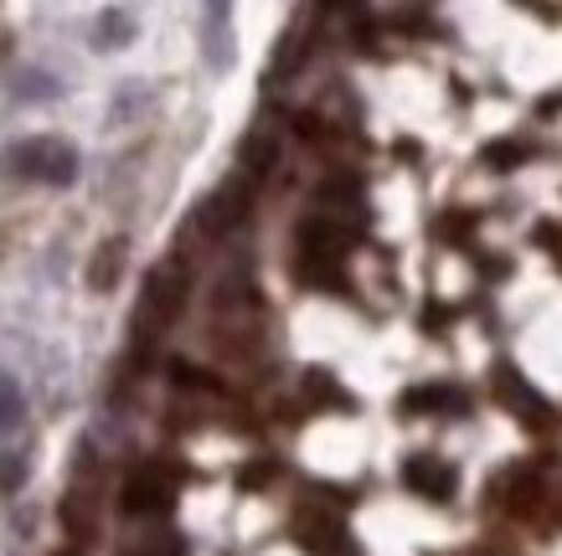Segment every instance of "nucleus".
Wrapping results in <instances>:
<instances>
[{"mask_svg":"<svg viewBox=\"0 0 562 556\" xmlns=\"http://www.w3.org/2000/svg\"><path fill=\"white\" fill-rule=\"evenodd\" d=\"M187 288H191V279L181 263H155L145 273V288H139V304H135V336L139 340L166 336L176 325V315L187 309Z\"/></svg>","mask_w":562,"mask_h":556,"instance_id":"f257e3e1","label":"nucleus"},{"mask_svg":"<svg viewBox=\"0 0 562 556\" xmlns=\"http://www.w3.org/2000/svg\"><path fill=\"white\" fill-rule=\"evenodd\" d=\"M5 170H11L16 181L72 185V181H78V150H72L68 139L36 135V139H21V145H11V155H5Z\"/></svg>","mask_w":562,"mask_h":556,"instance_id":"f03ea898","label":"nucleus"},{"mask_svg":"<svg viewBox=\"0 0 562 556\" xmlns=\"http://www.w3.org/2000/svg\"><path fill=\"white\" fill-rule=\"evenodd\" d=\"M491 387H495V397H501V407H506V412H512L521 428H531V433H558V428H562L558 407L547 402L542 392L531 387V382L512 366V361H495Z\"/></svg>","mask_w":562,"mask_h":556,"instance_id":"7ed1b4c3","label":"nucleus"},{"mask_svg":"<svg viewBox=\"0 0 562 556\" xmlns=\"http://www.w3.org/2000/svg\"><path fill=\"white\" fill-rule=\"evenodd\" d=\"M248 206H254V175H233V181H222L217 191H212V202L196 212L202 217V227L212 237H222V232H233L243 217H248Z\"/></svg>","mask_w":562,"mask_h":556,"instance_id":"20e7f679","label":"nucleus"},{"mask_svg":"<svg viewBox=\"0 0 562 556\" xmlns=\"http://www.w3.org/2000/svg\"><path fill=\"white\" fill-rule=\"evenodd\" d=\"M176 500V479L160 464H139L130 479H124V510L130 515H166Z\"/></svg>","mask_w":562,"mask_h":556,"instance_id":"39448f33","label":"nucleus"},{"mask_svg":"<svg viewBox=\"0 0 562 556\" xmlns=\"http://www.w3.org/2000/svg\"><path fill=\"white\" fill-rule=\"evenodd\" d=\"M294 536H300V546L315 552V556H346L351 552V541H346V521L341 515H325V510H300Z\"/></svg>","mask_w":562,"mask_h":556,"instance_id":"423d86ee","label":"nucleus"},{"mask_svg":"<svg viewBox=\"0 0 562 556\" xmlns=\"http://www.w3.org/2000/svg\"><path fill=\"white\" fill-rule=\"evenodd\" d=\"M403 479H408L413 495H424V500H439V506H449V500H454V489H460V474L449 469L443 458H434V454L408 458Z\"/></svg>","mask_w":562,"mask_h":556,"instance_id":"0eeeda50","label":"nucleus"},{"mask_svg":"<svg viewBox=\"0 0 562 556\" xmlns=\"http://www.w3.org/2000/svg\"><path fill=\"white\" fill-rule=\"evenodd\" d=\"M227 16H233V0H206V63L212 68H233V26H227Z\"/></svg>","mask_w":562,"mask_h":556,"instance_id":"6e6552de","label":"nucleus"},{"mask_svg":"<svg viewBox=\"0 0 562 556\" xmlns=\"http://www.w3.org/2000/svg\"><path fill=\"white\" fill-rule=\"evenodd\" d=\"M124 258H130V242H124V237H109V242H103L99 253L88 258V288H99V294H109V288L120 284Z\"/></svg>","mask_w":562,"mask_h":556,"instance_id":"1a4fd4ad","label":"nucleus"},{"mask_svg":"<svg viewBox=\"0 0 562 556\" xmlns=\"http://www.w3.org/2000/svg\"><path fill=\"white\" fill-rule=\"evenodd\" d=\"M273 160H279V135L273 129H254V135L243 139V175L263 181L273 170Z\"/></svg>","mask_w":562,"mask_h":556,"instance_id":"9d476101","label":"nucleus"},{"mask_svg":"<svg viewBox=\"0 0 562 556\" xmlns=\"http://www.w3.org/2000/svg\"><path fill=\"white\" fill-rule=\"evenodd\" d=\"M135 42V16L130 11H103L99 21H93V47L99 52H120Z\"/></svg>","mask_w":562,"mask_h":556,"instance_id":"9b49d317","label":"nucleus"},{"mask_svg":"<svg viewBox=\"0 0 562 556\" xmlns=\"http://www.w3.org/2000/svg\"><path fill=\"white\" fill-rule=\"evenodd\" d=\"M21 422H26V397L11 376H0V439H11Z\"/></svg>","mask_w":562,"mask_h":556,"instance_id":"f8f14e48","label":"nucleus"},{"mask_svg":"<svg viewBox=\"0 0 562 556\" xmlns=\"http://www.w3.org/2000/svg\"><path fill=\"white\" fill-rule=\"evenodd\" d=\"M403 407H408V412H464V402H460V397H454L449 387H424V392H413Z\"/></svg>","mask_w":562,"mask_h":556,"instance_id":"ddd939ff","label":"nucleus"},{"mask_svg":"<svg viewBox=\"0 0 562 556\" xmlns=\"http://www.w3.org/2000/svg\"><path fill=\"white\" fill-rule=\"evenodd\" d=\"M11 88H16V99H57V78H47V72H16L11 78Z\"/></svg>","mask_w":562,"mask_h":556,"instance_id":"4468645a","label":"nucleus"},{"mask_svg":"<svg viewBox=\"0 0 562 556\" xmlns=\"http://www.w3.org/2000/svg\"><path fill=\"white\" fill-rule=\"evenodd\" d=\"M21 479H26V458L5 454V458H0V495H16Z\"/></svg>","mask_w":562,"mask_h":556,"instance_id":"2eb2a0df","label":"nucleus"},{"mask_svg":"<svg viewBox=\"0 0 562 556\" xmlns=\"http://www.w3.org/2000/svg\"><path fill=\"white\" fill-rule=\"evenodd\" d=\"M485 160H491V166H512V160L521 166V160H527V150H521V145H495Z\"/></svg>","mask_w":562,"mask_h":556,"instance_id":"dca6fc26","label":"nucleus"},{"mask_svg":"<svg viewBox=\"0 0 562 556\" xmlns=\"http://www.w3.org/2000/svg\"><path fill=\"white\" fill-rule=\"evenodd\" d=\"M516 5H527V11H537V16H547V21L562 16V5H552V0H516Z\"/></svg>","mask_w":562,"mask_h":556,"instance_id":"f3484780","label":"nucleus"},{"mask_svg":"<svg viewBox=\"0 0 562 556\" xmlns=\"http://www.w3.org/2000/svg\"><path fill=\"white\" fill-rule=\"evenodd\" d=\"M68 556H72V552H68Z\"/></svg>","mask_w":562,"mask_h":556,"instance_id":"a211bd4d","label":"nucleus"}]
</instances>
